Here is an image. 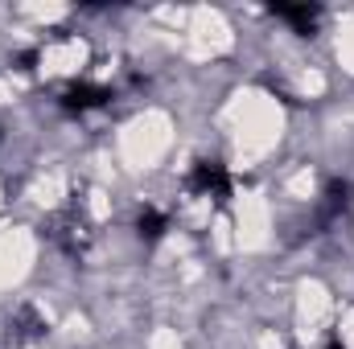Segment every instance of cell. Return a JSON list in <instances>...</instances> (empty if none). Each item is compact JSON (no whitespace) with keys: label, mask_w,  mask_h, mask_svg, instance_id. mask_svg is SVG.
<instances>
[{"label":"cell","mask_w":354,"mask_h":349,"mask_svg":"<svg viewBox=\"0 0 354 349\" xmlns=\"http://www.w3.org/2000/svg\"><path fill=\"white\" fill-rule=\"evenodd\" d=\"M107 99H111V90L95 87V83H71V87L62 90V107H66V111H95V107H103Z\"/></svg>","instance_id":"7a4b0ae2"},{"label":"cell","mask_w":354,"mask_h":349,"mask_svg":"<svg viewBox=\"0 0 354 349\" xmlns=\"http://www.w3.org/2000/svg\"><path fill=\"white\" fill-rule=\"evenodd\" d=\"M165 226H169V218H165L161 210H145V214H140V222H136V235H140V239H149V243H157V239L165 235Z\"/></svg>","instance_id":"5b68a950"},{"label":"cell","mask_w":354,"mask_h":349,"mask_svg":"<svg viewBox=\"0 0 354 349\" xmlns=\"http://www.w3.org/2000/svg\"><path fill=\"white\" fill-rule=\"evenodd\" d=\"M276 17H284L297 33H313V25H317V8L313 4H276Z\"/></svg>","instance_id":"277c9868"},{"label":"cell","mask_w":354,"mask_h":349,"mask_svg":"<svg viewBox=\"0 0 354 349\" xmlns=\"http://www.w3.org/2000/svg\"><path fill=\"white\" fill-rule=\"evenodd\" d=\"M189 189L202 193V197L227 201V197H231V173H227V165H218V161H198L194 173H189Z\"/></svg>","instance_id":"6da1fadb"},{"label":"cell","mask_w":354,"mask_h":349,"mask_svg":"<svg viewBox=\"0 0 354 349\" xmlns=\"http://www.w3.org/2000/svg\"><path fill=\"white\" fill-rule=\"evenodd\" d=\"M351 181H330V189H326V206H322V214H317V226H330L334 218H342L346 210H351Z\"/></svg>","instance_id":"3957f363"},{"label":"cell","mask_w":354,"mask_h":349,"mask_svg":"<svg viewBox=\"0 0 354 349\" xmlns=\"http://www.w3.org/2000/svg\"><path fill=\"white\" fill-rule=\"evenodd\" d=\"M33 62H37V50H25V54H17V70H33Z\"/></svg>","instance_id":"8992f818"},{"label":"cell","mask_w":354,"mask_h":349,"mask_svg":"<svg viewBox=\"0 0 354 349\" xmlns=\"http://www.w3.org/2000/svg\"><path fill=\"white\" fill-rule=\"evenodd\" d=\"M330 349H346V346H338V341H334V346H330Z\"/></svg>","instance_id":"52a82bcc"}]
</instances>
